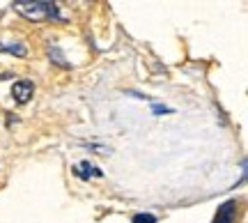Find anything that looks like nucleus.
Listing matches in <instances>:
<instances>
[{
    "instance_id": "obj_1",
    "label": "nucleus",
    "mask_w": 248,
    "mask_h": 223,
    "mask_svg": "<svg viewBox=\"0 0 248 223\" xmlns=\"http://www.w3.org/2000/svg\"><path fill=\"white\" fill-rule=\"evenodd\" d=\"M12 7L18 14H23L30 21H42V18H58V5L46 2V0H16Z\"/></svg>"
},
{
    "instance_id": "obj_2",
    "label": "nucleus",
    "mask_w": 248,
    "mask_h": 223,
    "mask_svg": "<svg viewBox=\"0 0 248 223\" xmlns=\"http://www.w3.org/2000/svg\"><path fill=\"white\" fill-rule=\"evenodd\" d=\"M32 92H35V85H32V80L28 79H21L14 83V88H12V97L16 104H28L30 99H32Z\"/></svg>"
},
{
    "instance_id": "obj_3",
    "label": "nucleus",
    "mask_w": 248,
    "mask_h": 223,
    "mask_svg": "<svg viewBox=\"0 0 248 223\" xmlns=\"http://www.w3.org/2000/svg\"><path fill=\"white\" fill-rule=\"evenodd\" d=\"M237 219V203L234 200H228L218 207V212L214 216V223H234Z\"/></svg>"
},
{
    "instance_id": "obj_4",
    "label": "nucleus",
    "mask_w": 248,
    "mask_h": 223,
    "mask_svg": "<svg viewBox=\"0 0 248 223\" xmlns=\"http://www.w3.org/2000/svg\"><path fill=\"white\" fill-rule=\"evenodd\" d=\"M74 173H76V175H78L80 179L101 177V170H99L97 166H92L90 161H80V163H76V166H74Z\"/></svg>"
},
{
    "instance_id": "obj_5",
    "label": "nucleus",
    "mask_w": 248,
    "mask_h": 223,
    "mask_svg": "<svg viewBox=\"0 0 248 223\" xmlns=\"http://www.w3.org/2000/svg\"><path fill=\"white\" fill-rule=\"evenodd\" d=\"M0 51L12 53V55H18V58H23V55L28 53V48L23 44H0Z\"/></svg>"
},
{
    "instance_id": "obj_6",
    "label": "nucleus",
    "mask_w": 248,
    "mask_h": 223,
    "mask_svg": "<svg viewBox=\"0 0 248 223\" xmlns=\"http://www.w3.org/2000/svg\"><path fill=\"white\" fill-rule=\"evenodd\" d=\"M48 58H51L55 64H60V67H67V60H64V55L60 53V48H58V46H51V48H48Z\"/></svg>"
},
{
    "instance_id": "obj_7",
    "label": "nucleus",
    "mask_w": 248,
    "mask_h": 223,
    "mask_svg": "<svg viewBox=\"0 0 248 223\" xmlns=\"http://www.w3.org/2000/svg\"><path fill=\"white\" fill-rule=\"evenodd\" d=\"M131 221L133 223H156V216L154 214H136Z\"/></svg>"
},
{
    "instance_id": "obj_8",
    "label": "nucleus",
    "mask_w": 248,
    "mask_h": 223,
    "mask_svg": "<svg viewBox=\"0 0 248 223\" xmlns=\"http://www.w3.org/2000/svg\"><path fill=\"white\" fill-rule=\"evenodd\" d=\"M152 111H154V113L159 115V113H168L170 108H166V106H159V104H154V106H152Z\"/></svg>"
}]
</instances>
